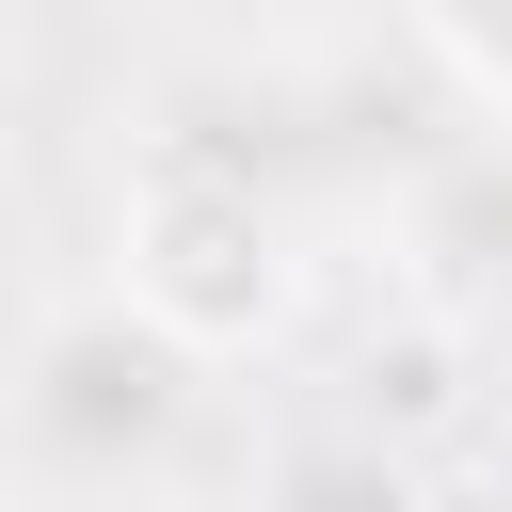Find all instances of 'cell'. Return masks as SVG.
<instances>
[{"label":"cell","mask_w":512,"mask_h":512,"mask_svg":"<svg viewBox=\"0 0 512 512\" xmlns=\"http://www.w3.org/2000/svg\"><path fill=\"white\" fill-rule=\"evenodd\" d=\"M16 416H32V448H48L64 480H128V464H160V448L192 432V336H176L160 304H64V320L32 336Z\"/></svg>","instance_id":"cell-1"}]
</instances>
